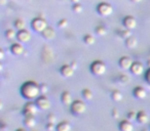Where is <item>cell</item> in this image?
<instances>
[{"label":"cell","mask_w":150,"mask_h":131,"mask_svg":"<svg viewBox=\"0 0 150 131\" xmlns=\"http://www.w3.org/2000/svg\"><path fill=\"white\" fill-rule=\"evenodd\" d=\"M137 122L139 123V124H146V123L149 121V116H148V114L146 112H144V111H140L139 113H137Z\"/></svg>","instance_id":"17"},{"label":"cell","mask_w":150,"mask_h":131,"mask_svg":"<svg viewBox=\"0 0 150 131\" xmlns=\"http://www.w3.org/2000/svg\"><path fill=\"white\" fill-rule=\"evenodd\" d=\"M111 114H112V117L114 119H118L119 118V112L117 109H113L112 112H111Z\"/></svg>","instance_id":"35"},{"label":"cell","mask_w":150,"mask_h":131,"mask_svg":"<svg viewBox=\"0 0 150 131\" xmlns=\"http://www.w3.org/2000/svg\"><path fill=\"white\" fill-rule=\"evenodd\" d=\"M11 51L13 55H22V54L25 52V47H24L23 43L21 42H17V43H13L11 46Z\"/></svg>","instance_id":"12"},{"label":"cell","mask_w":150,"mask_h":131,"mask_svg":"<svg viewBox=\"0 0 150 131\" xmlns=\"http://www.w3.org/2000/svg\"><path fill=\"white\" fill-rule=\"evenodd\" d=\"M36 104H37L38 109L41 111H46L48 110V109L50 108V99L47 98V96L46 95H43L42 94L41 96H38L37 98H36Z\"/></svg>","instance_id":"7"},{"label":"cell","mask_w":150,"mask_h":131,"mask_svg":"<svg viewBox=\"0 0 150 131\" xmlns=\"http://www.w3.org/2000/svg\"><path fill=\"white\" fill-rule=\"evenodd\" d=\"M38 106L37 104H36V102H28L27 104H25V106H24V116L27 117V116H35L36 114H37L38 112Z\"/></svg>","instance_id":"6"},{"label":"cell","mask_w":150,"mask_h":131,"mask_svg":"<svg viewBox=\"0 0 150 131\" xmlns=\"http://www.w3.org/2000/svg\"><path fill=\"white\" fill-rule=\"evenodd\" d=\"M71 125H70V123H68V122H61V123H59L58 125H57V129L56 130L57 131H71Z\"/></svg>","instance_id":"20"},{"label":"cell","mask_w":150,"mask_h":131,"mask_svg":"<svg viewBox=\"0 0 150 131\" xmlns=\"http://www.w3.org/2000/svg\"><path fill=\"white\" fill-rule=\"evenodd\" d=\"M133 94L137 99H144L147 96V91L144 87L142 86H137V87L134 88Z\"/></svg>","instance_id":"14"},{"label":"cell","mask_w":150,"mask_h":131,"mask_svg":"<svg viewBox=\"0 0 150 131\" xmlns=\"http://www.w3.org/2000/svg\"><path fill=\"white\" fill-rule=\"evenodd\" d=\"M72 67L74 68V69H76V62H72Z\"/></svg>","instance_id":"41"},{"label":"cell","mask_w":150,"mask_h":131,"mask_svg":"<svg viewBox=\"0 0 150 131\" xmlns=\"http://www.w3.org/2000/svg\"><path fill=\"white\" fill-rule=\"evenodd\" d=\"M40 93V85L33 81H28L22 85L21 94L26 99L32 100L34 98H37Z\"/></svg>","instance_id":"1"},{"label":"cell","mask_w":150,"mask_h":131,"mask_svg":"<svg viewBox=\"0 0 150 131\" xmlns=\"http://www.w3.org/2000/svg\"><path fill=\"white\" fill-rule=\"evenodd\" d=\"M16 131H26V130L24 128H19V129H17Z\"/></svg>","instance_id":"42"},{"label":"cell","mask_w":150,"mask_h":131,"mask_svg":"<svg viewBox=\"0 0 150 131\" xmlns=\"http://www.w3.org/2000/svg\"><path fill=\"white\" fill-rule=\"evenodd\" d=\"M131 73L134 76H141L142 74H144L145 69H144V66L139 62H134V64H132L131 69H129Z\"/></svg>","instance_id":"8"},{"label":"cell","mask_w":150,"mask_h":131,"mask_svg":"<svg viewBox=\"0 0 150 131\" xmlns=\"http://www.w3.org/2000/svg\"><path fill=\"white\" fill-rule=\"evenodd\" d=\"M24 124L27 128H32L36 125V120L33 116H27L24 119Z\"/></svg>","instance_id":"19"},{"label":"cell","mask_w":150,"mask_h":131,"mask_svg":"<svg viewBox=\"0 0 150 131\" xmlns=\"http://www.w3.org/2000/svg\"><path fill=\"white\" fill-rule=\"evenodd\" d=\"M17 39L21 43H27L31 40V34L27 31V30H21V31L18 32Z\"/></svg>","instance_id":"11"},{"label":"cell","mask_w":150,"mask_h":131,"mask_svg":"<svg viewBox=\"0 0 150 131\" xmlns=\"http://www.w3.org/2000/svg\"><path fill=\"white\" fill-rule=\"evenodd\" d=\"M17 35H18V33L13 29H8L5 32V36H6V38L8 40H13L15 38H17Z\"/></svg>","instance_id":"26"},{"label":"cell","mask_w":150,"mask_h":131,"mask_svg":"<svg viewBox=\"0 0 150 131\" xmlns=\"http://www.w3.org/2000/svg\"><path fill=\"white\" fill-rule=\"evenodd\" d=\"M31 28L36 33H42L47 28V23L42 18H35L31 22Z\"/></svg>","instance_id":"3"},{"label":"cell","mask_w":150,"mask_h":131,"mask_svg":"<svg viewBox=\"0 0 150 131\" xmlns=\"http://www.w3.org/2000/svg\"><path fill=\"white\" fill-rule=\"evenodd\" d=\"M81 95H82V97H83L84 100H92L93 98H94V93H93V91L90 89H88V88L82 90Z\"/></svg>","instance_id":"22"},{"label":"cell","mask_w":150,"mask_h":131,"mask_svg":"<svg viewBox=\"0 0 150 131\" xmlns=\"http://www.w3.org/2000/svg\"><path fill=\"white\" fill-rule=\"evenodd\" d=\"M86 111V104L82 100H74L71 104V112L76 116L84 114Z\"/></svg>","instance_id":"4"},{"label":"cell","mask_w":150,"mask_h":131,"mask_svg":"<svg viewBox=\"0 0 150 131\" xmlns=\"http://www.w3.org/2000/svg\"><path fill=\"white\" fill-rule=\"evenodd\" d=\"M145 79H146V81H147L148 83L150 84V68H148V70L146 71V73H145Z\"/></svg>","instance_id":"37"},{"label":"cell","mask_w":150,"mask_h":131,"mask_svg":"<svg viewBox=\"0 0 150 131\" xmlns=\"http://www.w3.org/2000/svg\"><path fill=\"white\" fill-rule=\"evenodd\" d=\"M41 35L45 40H52L54 37H56V31H54L52 28L47 27L43 32H42Z\"/></svg>","instance_id":"18"},{"label":"cell","mask_w":150,"mask_h":131,"mask_svg":"<svg viewBox=\"0 0 150 131\" xmlns=\"http://www.w3.org/2000/svg\"><path fill=\"white\" fill-rule=\"evenodd\" d=\"M47 121L52 123H56V117H54V114H50L47 116Z\"/></svg>","instance_id":"36"},{"label":"cell","mask_w":150,"mask_h":131,"mask_svg":"<svg viewBox=\"0 0 150 131\" xmlns=\"http://www.w3.org/2000/svg\"><path fill=\"white\" fill-rule=\"evenodd\" d=\"M96 33L99 36H105L107 34V29L104 26H99V27L96 28Z\"/></svg>","instance_id":"27"},{"label":"cell","mask_w":150,"mask_h":131,"mask_svg":"<svg viewBox=\"0 0 150 131\" xmlns=\"http://www.w3.org/2000/svg\"><path fill=\"white\" fill-rule=\"evenodd\" d=\"M119 82L122 83V84H127V82H129V76H127L125 74H122L121 76H119Z\"/></svg>","instance_id":"31"},{"label":"cell","mask_w":150,"mask_h":131,"mask_svg":"<svg viewBox=\"0 0 150 131\" xmlns=\"http://www.w3.org/2000/svg\"><path fill=\"white\" fill-rule=\"evenodd\" d=\"M15 27L17 28L19 31L21 30H25L26 29V23L25 21H23L22 19H18L15 21Z\"/></svg>","instance_id":"24"},{"label":"cell","mask_w":150,"mask_h":131,"mask_svg":"<svg viewBox=\"0 0 150 131\" xmlns=\"http://www.w3.org/2000/svg\"><path fill=\"white\" fill-rule=\"evenodd\" d=\"M122 24L125 27V29H129V30H133L137 27V21H136L135 18L132 17V15H127V17L123 19Z\"/></svg>","instance_id":"10"},{"label":"cell","mask_w":150,"mask_h":131,"mask_svg":"<svg viewBox=\"0 0 150 131\" xmlns=\"http://www.w3.org/2000/svg\"><path fill=\"white\" fill-rule=\"evenodd\" d=\"M90 70L93 75L102 76L106 73L107 67H106V64H105V62H103L102 60H95V62H93L92 64H91Z\"/></svg>","instance_id":"2"},{"label":"cell","mask_w":150,"mask_h":131,"mask_svg":"<svg viewBox=\"0 0 150 131\" xmlns=\"http://www.w3.org/2000/svg\"><path fill=\"white\" fill-rule=\"evenodd\" d=\"M73 11L76 13H80L82 11V9H83V7H82V5L80 4V3H75L74 5H73Z\"/></svg>","instance_id":"29"},{"label":"cell","mask_w":150,"mask_h":131,"mask_svg":"<svg viewBox=\"0 0 150 131\" xmlns=\"http://www.w3.org/2000/svg\"><path fill=\"white\" fill-rule=\"evenodd\" d=\"M0 56H1V60L4 58V53H3V50H1V53H0Z\"/></svg>","instance_id":"39"},{"label":"cell","mask_w":150,"mask_h":131,"mask_svg":"<svg viewBox=\"0 0 150 131\" xmlns=\"http://www.w3.org/2000/svg\"><path fill=\"white\" fill-rule=\"evenodd\" d=\"M132 30H123V31H120V33H119V35H120L121 38H123V39H127V38L132 37V33H131Z\"/></svg>","instance_id":"28"},{"label":"cell","mask_w":150,"mask_h":131,"mask_svg":"<svg viewBox=\"0 0 150 131\" xmlns=\"http://www.w3.org/2000/svg\"><path fill=\"white\" fill-rule=\"evenodd\" d=\"M40 92H41V94H43V95H46V93L48 92L47 85H45V84H41V85H40Z\"/></svg>","instance_id":"33"},{"label":"cell","mask_w":150,"mask_h":131,"mask_svg":"<svg viewBox=\"0 0 150 131\" xmlns=\"http://www.w3.org/2000/svg\"><path fill=\"white\" fill-rule=\"evenodd\" d=\"M127 119H129V121H133V120H135V119H137V113H135L134 111L129 112L127 113Z\"/></svg>","instance_id":"34"},{"label":"cell","mask_w":150,"mask_h":131,"mask_svg":"<svg viewBox=\"0 0 150 131\" xmlns=\"http://www.w3.org/2000/svg\"><path fill=\"white\" fill-rule=\"evenodd\" d=\"M67 26H68V20L62 19L58 22V27L60 28V29H64V28H66Z\"/></svg>","instance_id":"30"},{"label":"cell","mask_w":150,"mask_h":131,"mask_svg":"<svg viewBox=\"0 0 150 131\" xmlns=\"http://www.w3.org/2000/svg\"><path fill=\"white\" fill-rule=\"evenodd\" d=\"M132 2H134V3H139V2H141L142 0H131Z\"/></svg>","instance_id":"38"},{"label":"cell","mask_w":150,"mask_h":131,"mask_svg":"<svg viewBox=\"0 0 150 131\" xmlns=\"http://www.w3.org/2000/svg\"><path fill=\"white\" fill-rule=\"evenodd\" d=\"M111 98H112L113 102H121V100H122L123 95L120 91H118V90H114V91L111 93Z\"/></svg>","instance_id":"23"},{"label":"cell","mask_w":150,"mask_h":131,"mask_svg":"<svg viewBox=\"0 0 150 131\" xmlns=\"http://www.w3.org/2000/svg\"><path fill=\"white\" fill-rule=\"evenodd\" d=\"M57 129V125H54V123H52V122H47L46 124V130L47 131H54Z\"/></svg>","instance_id":"32"},{"label":"cell","mask_w":150,"mask_h":131,"mask_svg":"<svg viewBox=\"0 0 150 131\" xmlns=\"http://www.w3.org/2000/svg\"><path fill=\"white\" fill-rule=\"evenodd\" d=\"M144 131H146V130H144Z\"/></svg>","instance_id":"44"},{"label":"cell","mask_w":150,"mask_h":131,"mask_svg":"<svg viewBox=\"0 0 150 131\" xmlns=\"http://www.w3.org/2000/svg\"><path fill=\"white\" fill-rule=\"evenodd\" d=\"M147 64L149 66V68H150V60H148V62H147Z\"/></svg>","instance_id":"43"},{"label":"cell","mask_w":150,"mask_h":131,"mask_svg":"<svg viewBox=\"0 0 150 131\" xmlns=\"http://www.w3.org/2000/svg\"><path fill=\"white\" fill-rule=\"evenodd\" d=\"M71 1H72L74 4H75V3H80V0H71Z\"/></svg>","instance_id":"40"},{"label":"cell","mask_w":150,"mask_h":131,"mask_svg":"<svg viewBox=\"0 0 150 131\" xmlns=\"http://www.w3.org/2000/svg\"><path fill=\"white\" fill-rule=\"evenodd\" d=\"M74 68L70 64H64L60 69V74L65 78H70L74 75Z\"/></svg>","instance_id":"9"},{"label":"cell","mask_w":150,"mask_h":131,"mask_svg":"<svg viewBox=\"0 0 150 131\" xmlns=\"http://www.w3.org/2000/svg\"><path fill=\"white\" fill-rule=\"evenodd\" d=\"M95 41H96V39H95V37L93 35H91V34H86V35H84L83 42L86 44V45H93V44L95 43Z\"/></svg>","instance_id":"25"},{"label":"cell","mask_w":150,"mask_h":131,"mask_svg":"<svg viewBox=\"0 0 150 131\" xmlns=\"http://www.w3.org/2000/svg\"><path fill=\"white\" fill-rule=\"evenodd\" d=\"M97 11L101 17H109L110 15H112L113 8L109 3L106 2H101L100 4L97 6Z\"/></svg>","instance_id":"5"},{"label":"cell","mask_w":150,"mask_h":131,"mask_svg":"<svg viewBox=\"0 0 150 131\" xmlns=\"http://www.w3.org/2000/svg\"><path fill=\"white\" fill-rule=\"evenodd\" d=\"M61 100L65 106H71L73 102V97L69 91H64L61 94Z\"/></svg>","instance_id":"15"},{"label":"cell","mask_w":150,"mask_h":131,"mask_svg":"<svg viewBox=\"0 0 150 131\" xmlns=\"http://www.w3.org/2000/svg\"><path fill=\"white\" fill-rule=\"evenodd\" d=\"M118 64H119V67H120L121 69L129 70L132 67V64H134V62L131 57H129V56H122V57H120V60H119Z\"/></svg>","instance_id":"13"},{"label":"cell","mask_w":150,"mask_h":131,"mask_svg":"<svg viewBox=\"0 0 150 131\" xmlns=\"http://www.w3.org/2000/svg\"><path fill=\"white\" fill-rule=\"evenodd\" d=\"M119 130L120 131H133L134 130V126L133 123L129 120H123L119 123Z\"/></svg>","instance_id":"16"},{"label":"cell","mask_w":150,"mask_h":131,"mask_svg":"<svg viewBox=\"0 0 150 131\" xmlns=\"http://www.w3.org/2000/svg\"><path fill=\"white\" fill-rule=\"evenodd\" d=\"M137 44H138L137 39H136L135 37H133V36L127 38V39H125V46H127V48H129V49L135 48L136 46H137Z\"/></svg>","instance_id":"21"}]
</instances>
